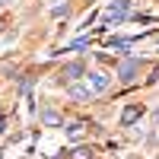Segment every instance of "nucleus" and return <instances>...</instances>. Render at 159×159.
<instances>
[{
    "mask_svg": "<svg viewBox=\"0 0 159 159\" xmlns=\"http://www.w3.org/2000/svg\"><path fill=\"white\" fill-rule=\"evenodd\" d=\"M130 10V0H115V3H108V10H105V22H121L127 16Z\"/></svg>",
    "mask_w": 159,
    "mask_h": 159,
    "instance_id": "f257e3e1",
    "label": "nucleus"
},
{
    "mask_svg": "<svg viewBox=\"0 0 159 159\" xmlns=\"http://www.w3.org/2000/svg\"><path fill=\"white\" fill-rule=\"evenodd\" d=\"M137 73H140V61L130 57V61H121V64H118V76H121L124 83H134Z\"/></svg>",
    "mask_w": 159,
    "mask_h": 159,
    "instance_id": "f03ea898",
    "label": "nucleus"
},
{
    "mask_svg": "<svg viewBox=\"0 0 159 159\" xmlns=\"http://www.w3.org/2000/svg\"><path fill=\"white\" fill-rule=\"evenodd\" d=\"M86 83L92 86V92H105V89L111 86V76H108V73H102V70H96V73H89V76H86Z\"/></svg>",
    "mask_w": 159,
    "mask_h": 159,
    "instance_id": "7ed1b4c3",
    "label": "nucleus"
},
{
    "mask_svg": "<svg viewBox=\"0 0 159 159\" xmlns=\"http://www.w3.org/2000/svg\"><path fill=\"white\" fill-rule=\"evenodd\" d=\"M140 115H143V105H127V108L121 111V124L130 127L134 121H140Z\"/></svg>",
    "mask_w": 159,
    "mask_h": 159,
    "instance_id": "20e7f679",
    "label": "nucleus"
},
{
    "mask_svg": "<svg viewBox=\"0 0 159 159\" xmlns=\"http://www.w3.org/2000/svg\"><path fill=\"white\" fill-rule=\"evenodd\" d=\"M83 73H86V67H83L80 61H70V64H64V70H61V76H64V80H80Z\"/></svg>",
    "mask_w": 159,
    "mask_h": 159,
    "instance_id": "39448f33",
    "label": "nucleus"
},
{
    "mask_svg": "<svg viewBox=\"0 0 159 159\" xmlns=\"http://www.w3.org/2000/svg\"><path fill=\"white\" fill-rule=\"evenodd\" d=\"M70 99H76V102L92 99V86H89V83H73V86H70Z\"/></svg>",
    "mask_w": 159,
    "mask_h": 159,
    "instance_id": "423d86ee",
    "label": "nucleus"
},
{
    "mask_svg": "<svg viewBox=\"0 0 159 159\" xmlns=\"http://www.w3.org/2000/svg\"><path fill=\"white\" fill-rule=\"evenodd\" d=\"M67 137H70V140H83V137H86V121H73V124L67 127Z\"/></svg>",
    "mask_w": 159,
    "mask_h": 159,
    "instance_id": "0eeeda50",
    "label": "nucleus"
},
{
    "mask_svg": "<svg viewBox=\"0 0 159 159\" xmlns=\"http://www.w3.org/2000/svg\"><path fill=\"white\" fill-rule=\"evenodd\" d=\"M42 124H45V127H61L64 121H61L57 111H42Z\"/></svg>",
    "mask_w": 159,
    "mask_h": 159,
    "instance_id": "6e6552de",
    "label": "nucleus"
},
{
    "mask_svg": "<svg viewBox=\"0 0 159 159\" xmlns=\"http://www.w3.org/2000/svg\"><path fill=\"white\" fill-rule=\"evenodd\" d=\"M92 156H96V150H92V147H76V150H70L67 159H92Z\"/></svg>",
    "mask_w": 159,
    "mask_h": 159,
    "instance_id": "1a4fd4ad",
    "label": "nucleus"
},
{
    "mask_svg": "<svg viewBox=\"0 0 159 159\" xmlns=\"http://www.w3.org/2000/svg\"><path fill=\"white\" fill-rule=\"evenodd\" d=\"M108 48H111V51H124V48H130V38H111Z\"/></svg>",
    "mask_w": 159,
    "mask_h": 159,
    "instance_id": "9d476101",
    "label": "nucleus"
},
{
    "mask_svg": "<svg viewBox=\"0 0 159 159\" xmlns=\"http://www.w3.org/2000/svg\"><path fill=\"white\" fill-rule=\"evenodd\" d=\"M3 130H7V121H3V118H0V134H3Z\"/></svg>",
    "mask_w": 159,
    "mask_h": 159,
    "instance_id": "9b49d317",
    "label": "nucleus"
},
{
    "mask_svg": "<svg viewBox=\"0 0 159 159\" xmlns=\"http://www.w3.org/2000/svg\"><path fill=\"white\" fill-rule=\"evenodd\" d=\"M0 32H3V19H0Z\"/></svg>",
    "mask_w": 159,
    "mask_h": 159,
    "instance_id": "f8f14e48",
    "label": "nucleus"
},
{
    "mask_svg": "<svg viewBox=\"0 0 159 159\" xmlns=\"http://www.w3.org/2000/svg\"><path fill=\"white\" fill-rule=\"evenodd\" d=\"M156 121H159V108H156Z\"/></svg>",
    "mask_w": 159,
    "mask_h": 159,
    "instance_id": "ddd939ff",
    "label": "nucleus"
},
{
    "mask_svg": "<svg viewBox=\"0 0 159 159\" xmlns=\"http://www.w3.org/2000/svg\"><path fill=\"white\" fill-rule=\"evenodd\" d=\"M3 3H7V0H0V7H3Z\"/></svg>",
    "mask_w": 159,
    "mask_h": 159,
    "instance_id": "4468645a",
    "label": "nucleus"
},
{
    "mask_svg": "<svg viewBox=\"0 0 159 159\" xmlns=\"http://www.w3.org/2000/svg\"><path fill=\"white\" fill-rule=\"evenodd\" d=\"M156 159H159V156H156Z\"/></svg>",
    "mask_w": 159,
    "mask_h": 159,
    "instance_id": "2eb2a0df",
    "label": "nucleus"
}]
</instances>
